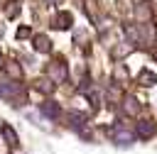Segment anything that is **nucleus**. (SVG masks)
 Returning a JSON list of instances; mask_svg holds the SVG:
<instances>
[{
  "instance_id": "nucleus-2",
  "label": "nucleus",
  "mask_w": 157,
  "mask_h": 154,
  "mask_svg": "<svg viewBox=\"0 0 157 154\" xmlns=\"http://www.w3.org/2000/svg\"><path fill=\"white\" fill-rule=\"evenodd\" d=\"M39 110H42V115H47V117H52V120H56V117L61 115V108H59V103H54V100L42 103V105H39Z\"/></svg>"
},
{
  "instance_id": "nucleus-8",
  "label": "nucleus",
  "mask_w": 157,
  "mask_h": 154,
  "mask_svg": "<svg viewBox=\"0 0 157 154\" xmlns=\"http://www.w3.org/2000/svg\"><path fill=\"white\" fill-rule=\"evenodd\" d=\"M56 27L59 29H69L71 27V15L69 12H59L56 15Z\"/></svg>"
},
{
  "instance_id": "nucleus-10",
  "label": "nucleus",
  "mask_w": 157,
  "mask_h": 154,
  "mask_svg": "<svg viewBox=\"0 0 157 154\" xmlns=\"http://www.w3.org/2000/svg\"><path fill=\"white\" fill-rule=\"evenodd\" d=\"M140 81H142L145 86H155V83H157V76H155L152 71H140Z\"/></svg>"
},
{
  "instance_id": "nucleus-6",
  "label": "nucleus",
  "mask_w": 157,
  "mask_h": 154,
  "mask_svg": "<svg viewBox=\"0 0 157 154\" xmlns=\"http://www.w3.org/2000/svg\"><path fill=\"white\" fill-rule=\"evenodd\" d=\"M34 49H37V51H42V54H47V51L52 49V42H49L44 34H39V37H34Z\"/></svg>"
},
{
  "instance_id": "nucleus-14",
  "label": "nucleus",
  "mask_w": 157,
  "mask_h": 154,
  "mask_svg": "<svg viewBox=\"0 0 157 154\" xmlns=\"http://www.w3.org/2000/svg\"><path fill=\"white\" fill-rule=\"evenodd\" d=\"M49 2H56V0H49Z\"/></svg>"
},
{
  "instance_id": "nucleus-1",
  "label": "nucleus",
  "mask_w": 157,
  "mask_h": 154,
  "mask_svg": "<svg viewBox=\"0 0 157 154\" xmlns=\"http://www.w3.org/2000/svg\"><path fill=\"white\" fill-rule=\"evenodd\" d=\"M0 95L7 100H20V83H5L0 86Z\"/></svg>"
},
{
  "instance_id": "nucleus-12",
  "label": "nucleus",
  "mask_w": 157,
  "mask_h": 154,
  "mask_svg": "<svg viewBox=\"0 0 157 154\" xmlns=\"http://www.w3.org/2000/svg\"><path fill=\"white\" fill-rule=\"evenodd\" d=\"M37 88H39V90H44V93H52V88H54V86H52V81H39V83H37Z\"/></svg>"
},
{
  "instance_id": "nucleus-3",
  "label": "nucleus",
  "mask_w": 157,
  "mask_h": 154,
  "mask_svg": "<svg viewBox=\"0 0 157 154\" xmlns=\"http://www.w3.org/2000/svg\"><path fill=\"white\" fill-rule=\"evenodd\" d=\"M155 130H157V125H155L152 120H142V122H137V127H135L137 137H152Z\"/></svg>"
},
{
  "instance_id": "nucleus-13",
  "label": "nucleus",
  "mask_w": 157,
  "mask_h": 154,
  "mask_svg": "<svg viewBox=\"0 0 157 154\" xmlns=\"http://www.w3.org/2000/svg\"><path fill=\"white\" fill-rule=\"evenodd\" d=\"M7 73H12V76H20V68H17V66H12V64H10V66H7Z\"/></svg>"
},
{
  "instance_id": "nucleus-9",
  "label": "nucleus",
  "mask_w": 157,
  "mask_h": 154,
  "mask_svg": "<svg viewBox=\"0 0 157 154\" xmlns=\"http://www.w3.org/2000/svg\"><path fill=\"white\" fill-rule=\"evenodd\" d=\"M2 137L7 139V144H10V147H15V144H17V134H15V130H12L10 125H2Z\"/></svg>"
},
{
  "instance_id": "nucleus-11",
  "label": "nucleus",
  "mask_w": 157,
  "mask_h": 154,
  "mask_svg": "<svg viewBox=\"0 0 157 154\" xmlns=\"http://www.w3.org/2000/svg\"><path fill=\"white\" fill-rule=\"evenodd\" d=\"M115 144H123V147L132 144V134H128V132H118V134H115Z\"/></svg>"
},
{
  "instance_id": "nucleus-5",
  "label": "nucleus",
  "mask_w": 157,
  "mask_h": 154,
  "mask_svg": "<svg viewBox=\"0 0 157 154\" xmlns=\"http://www.w3.org/2000/svg\"><path fill=\"white\" fill-rule=\"evenodd\" d=\"M123 110L128 112V115H137V110H140V103L132 98V95H125V103H123Z\"/></svg>"
},
{
  "instance_id": "nucleus-4",
  "label": "nucleus",
  "mask_w": 157,
  "mask_h": 154,
  "mask_svg": "<svg viewBox=\"0 0 157 154\" xmlns=\"http://www.w3.org/2000/svg\"><path fill=\"white\" fill-rule=\"evenodd\" d=\"M49 76L54 81H66V66H64V61H54L49 66Z\"/></svg>"
},
{
  "instance_id": "nucleus-7",
  "label": "nucleus",
  "mask_w": 157,
  "mask_h": 154,
  "mask_svg": "<svg viewBox=\"0 0 157 154\" xmlns=\"http://www.w3.org/2000/svg\"><path fill=\"white\" fill-rule=\"evenodd\" d=\"M69 120H71V127H74V130H81V132H83V127H86V117H83V115L71 112V115H69Z\"/></svg>"
}]
</instances>
